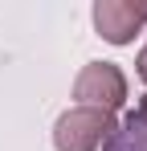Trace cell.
Segmentation results:
<instances>
[{
	"mask_svg": "<svg viewBox=\"0 0 147 151\" xmlns=\"http://www.w3.org/2000/svg\"><path fill=\"white\" fill-rule=\"evenodd\" d=\"M94 29L110 45H131L135 33L147 25V0H98L94 4Z\"/></svg>",
	"mask_w": 147,
	"mask_h": 151,
	"instance_id": "obj_3",
	"label": "cell"
},
{
	"mask_svg": "<svg viewBox=\"0 0 147 151\" xmlns=\"http://www.w3.org/2000/svg\"><path fill=\"white\" fill-rule=\"evenodd\" d=\"M102 151H147V123L139 114H127L110 131V139L102 143Z\"/></svg>",
	"mask_w": 147,
	"mask_h": 151,
	"instance_id": "obj_4",
	"label": "cell"
},
{
	"mask_svg": "<svg viewBox=\"0 0 147 151\" xmlns=\"http://www.w3.org/2000/svg\"><path fill=\"white\" fill-rule=\"evenodd\" d=\"M115 114L106 110H90V106H70L57 123H53V147L57 151H98L110 131H115Z\"/></svg>",
	"mask_w": 147,
	"mask_h": 151,
	"instance_id": "obj_1",
	"label": "cell"
},
{
	"mask_svg": "<svg viewBox=\"0 0 147 151\" xmlns=\"http://www.w3.org/2000/svg\"><path fill=\"white\" fill-rule=\"evenodd\" d=\"M135 70H139V78L147 82V45L139 49V57H135Z\"/></svg>",
	"mask_w": 147,
	"mask_h": 151,
	"instance_id": "obj_5",
	"label": "cell"
},
{
	"mask_svg": "<svg viewBox=\"0 0 147 151\" xmlns=\"http://www.w3.org/2000/svg\"><path fill=\"white\" fill-rule=\"evenodd\" d=\"M74 98H78V106L115 114L127 102V78L115 61H86L82 74L74 78Z\"/></svg>",
	"mask_w": 147,
	"mask_h": 151,
	"instance_id": "obj_2",
	"label": "cell"
},
{
	"mask_svg": "<svg viewBox=\"0 0 147 151\" xmlns=\"http://www.w3.org/2000/svg\"><path fill=\"white\" fill-rule=\"evenodd\" d=\"M131 114H139V119H143V123H147V94H143V98H139V106H135Z\"/></svg>",
	"mask_w": 147,
	"mask_h": 151,
	"instance_id": "obj_6",
	"label": "cell"
}]
</instances>
